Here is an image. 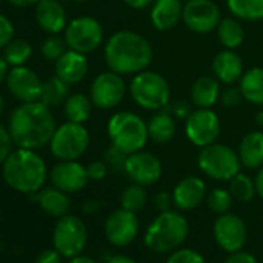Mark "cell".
Returning a JSON list of instances; mask_svg holds the SVG:
<instances>
[{"label": "cell", "instance_id": "obj_19", "mask_svg": "<svg viewBox=\"0 0 263 263\" xmlns=\"http://www.w3.org/2000/svg\"><path fill=\"white\" fill-rule=\"evenodd\" d=\"M206 184L201 178L189 175L178 181V184L174 187L172 198L174 204L180 211H192L201 204V201L206 198Z\"/></svg>", "mask_w": 263, "mask_h": 263}, {"label": "cell", "instance_id": "obj_9", "mask_svg": "<svg viewBox=\"0 0 263 263\" xmlns=\"http://www.w3.org/2000/svg\"><path fill=\"white\" fill-rule=\"evenodd\" d=\"M88 240V231L85 223L76 215H64L58 220L53 229V246L62 257L79 255Z\"/></svg>", "mask_w": 263, "mask_h": 263}, {"label": "cell", "instance_id": "obj_17", "mask_svg": "<svg viewBox=\"0 0 263 263\" xmlns=\"http://www.w3.org/2000/svg\"><path fill=\"white\" fill-rule=\"evenodd\" d=\"M125 174L134 183L146 187L155 184L161 178L163 166L154 154L140 151L127 157Z\"/></svg>", "mask_w": 263, "mask_h": 263}, {"label": "cell", "instance_id": "obj_36", "mask_svg": "<svg viewBox=\"0 0 263 263\" xmlns=\"http://www.w3.org/2000/svg\"><path fill=\"white\" fill-rule=\"evenodd\" d=\"M232 200H234V197L231 195V192L226 189H221V187H215L206 195V203H208L209 211L220 214V215L226 214L231 209Z\"/></svg>", "mask_w": 263, "mask_h": 263}, {"label": "cell", "instance_id": "obj_18", "mask_svg": "<svg viewBox=\"0 0 263 263\" xmlns=\"http://www.w3.org/2000/svg\"><path fill=\"white\" fill-rule=\"evenodd\" d=\"M51 184L67 194H74L82 191L88 183L87 167H84L78 160L59 161L53 166L50 172Z\"/></svg>", "mask_w": 263, "mask_h": 263}, {"label": "cell", "instance_id": "obj_8", "mask_svg": "<svg viewBox=\"0 0 263 263\" xmlns=\"http://www.w3.org/2000/svg\"><path fill=\"white\" fill-rule=\"evenodd\" d=\"M197 163L204 175L217 181H229L241 167L238 154L229 146L217 143L203 147L198 154Z\"/></svg>", "mask_w": 263, "mask_h": 263}, {"label": "cell", "instance_id": "obj_12", "mask_svg": "<svg viewBox=\"0 0 263 263\" xmlns=\"http://www.w3.org/2000/svg\"><path fill=\"white\" fill-rule=\"evenodd\" d=\"M127 91L125 81L121 74L115 71L99 73L90 87V99L95 107L102 110H110L121 104Z\"/></svg>", "mask_w": 263, "mask_h": 263}, {"label": "cell", "instance_id": "obj_35", "mask_svg": "<svg viewBox=\"0 0 263 263\" xmlns=\"http://www.w3.org/2000/svg\"><path fill=\"white\" fill-rule=\"evenodd\" d=\"M229 192L231 195L241 201V203H248L254 198L255 192V183L254 180H251L248 175L245 174H237L229 180Z\"/></svg>", "mask_w": 263, "mask_h": 263}, {"label": "cell", "instance_id": "obj_24", "mask_svg": "<svg viewBox=\"0 0 263 263\" xmlns=\"http://www.w3.org/2000/svg\"><path fill=\"white\" fill-rule=\"evenodd\" d=\"M30 198L41 206V209L50 215V217H56V218H61L64 215L68 214L70 211V206H71V200L68 197L67 192L58 189V187H42L41 191L37 192H33L30 194Z\"/></svg>", "mask_w": 263, "mask_h": 263}, {"label": "cell", "instance_id": "obj_42", "mask_svg": "<svg viewBox=\"0 0 263 263\" xmlns=\"http://www.w3.org/2000/svg\"><path fill=\"white\" fill-rule=\"evenodd\" d=\"M14 34H16L14 24L5 14L0 13V51L14 39Z\"/></svg>", "mask_w": 263, "mask_h": 263}, {"label": "cell", "instance_id": "obj_7", "mask_svg": "<svg viewBox=\"0 0 263 263\" xmlns=\"http://www.w3.org/2000/svg\"><path fill=\"white\" fill-rule=\"evenodd\" d=\"M88 144L90 134L85 125L67 121L56 127L48 147L58 161H73L79 160L87 152Z\"/></svg>", "mask_w": 263, "mask_h": 263}, {"label": "cell", "instance_id": "obj_14", "mask_svg": "<svg viewBox=\"0 0 263 263\" xmlns=\"http://www.w3.org/2000/svg\"><path fill=\"white\" fill-rule=\"evenodd\" d=\"M140 221L135 212H130L124 208L113 211L104 224V232L113 246H128L138 235Z\"/></svg>", "mask_w": 263, "mask_h": 263}, {"label": "cell", "instance_id": "obj_1", "mask_svg": "<svg viewBox=\"0 0 263 263\" xmlns=\"http://www.w3.org/2000/svg\"><path fill=\"white\" fill-rule=\"evenodd\" d=\"M56 127L51 108L41 101L21 102L13 110L8 121V128L16 147L31 151L48 146Z\"/></svg>", "mask_w": 263, "mask_h": 263}, {"label": "cell", "instance_id": "obj_16", "mask_svg": "<svg viewBox=\"0 0 263 263\" xmlns=\"http://www.w3.org/2000/svg\"><path fill=\"white\" fill-rule=\"evenodd\" d=\"M215 243L226 252L240 251L248 238V229L245 221L235 214H221L214 223Z\"/></svg>", "mask_w": 263, "mask_h": 263}, {"label": "cell", "instance_id": "obj_38", "mask_svg": "<svg viewBox=\"0 0 263 263\" xmlns=\"http://www.w3.org/2000/svg\"><path fill=\"white\" fill-rule=\"evenodd\" d=\"M127 157H128L127 154H124L122 151H119L118 147L110 144V147L104 154V161H105V164L108 166L110 171H113L116 174H121V172H125Z\"/></svg>", "mask_w": 263, "mask_h": 263}, {"label": "cell", "instance_id": "obj_2", "mask_svg": "<svg viewBox=\"0 0 263 263\" xmlns=\"http://www.w3.org/2000/svg\"><path fill=\"white\" fill-rule=\"evenodd\" d=\"M104 59L108 70L127 76L144 71L152 59L154 50L149 41L135 31H118L111 34L104 47Z\"/></svg>", "mask_w": 263, "mask_h": 263}, {"label": "cell", "instance_id": "obj_29", "mask_svg": "<svg viewBox=\"0 0 263 263\" xmlns=\"http://www.w3.org/2000/svg\"><path fill=\"white\" fill-rule=\"evenodd\" d=\"M91 108L93 102L90 96L84 93H73L64 102V113L67 119L78 124H84L85 121H88V118L91 116Z\"/></svg>", "mask_w": 263, "mask_h": 263}, {"label": "cell", "instance_id": "obj_21", "mask_svg": "<svg viewBox=\"0 0 263 263\" xmlns=\"http://www.w3.org/2000/svg\"><path fill=\"white\" fill-rule=\"evenodd\" d=\"M88 73V61L87 54L78 53L74 50H67L56 62H54V74L59 76L68 85L79 84Z\"/></svg>", "mask_w": 263, "mask_h": 263}, {"label": "cell", "instance_id": "obj_27", "mask_svg": "<svg viewBox=\"0 0 263 263\" xmlns=\"http://www.w3.org/2000/svg\"><path fill=\"white\" fill-rule=\"evenodd\" d=\"M147 130H149V140H152L157 144H167L169 141H172L177 132L175 116L171 111L160 110L149 119Z\"/></svg>", "mask_w": 263, "mask_h": 263}, {"label": "cell", "instance_id": "obj_59", "mask_svg": "<svg viewBox=\"0 0 263 263\" xmlns=\"http://www.w3.org/2000/svg\"><path fill=\"white\" fill-rule=\"evenodd\" d=\"M0 4H2V0H0Z\"/></svg>", "mask_w": 263, "mask_h": 263}, {"label": "cell", "instance_id": "obj_4", "mask_svg": "<svg viewBox=\"0 0 263 263\" xmlns=\"http://www.w3.org/2000/svg\"><path fill=\"white\" fill-rule=\"evenodd\" d=\"M189 234V223L177 211L160 212L144 232V245L154 252H172L178 249Z\"/></svg>", "mask_w": 263, "mask_h": 263}, {"label": "cell", "instance_id": "obj_26", "mask_svg": "<svg viewBox=\"0 0 263 263\" xmlns=\"http://www.w3.org/2000/svg\"><path fill=\"white\" fill-rule=\"evenodd\" d=\"M220 81L212 76H200L191 87V101L200 108H211L220 99Z\"/></svg>", "mask_w": 263, "mask_h": 263}, {"label": "cell", "instance_id": "obj_51", "mask_svg": "<svg viewBox=\"0 0 263 263\" xmlns=\"http://www.w3.org/2000/svg\"><path fill=\"white\" fill-rule=\"evenodd\" d=\"M8 73H10V64L5 61L4 54H0V84L7 81Z\"/></svg>", "mask_w": 263, "mask_h": 263}, {"label": "cell", "instance_id": "obj_10", "mask_svg": "<svg viewBox=\"0 0 263 263\" xmlns=\"http://www.w3.org/2000/svg\"><path fill=\"white\" fill-rule=\"evenodd\" d=\"M64 37L70 50L82 54H90L101 47L104 30L99 21H96L95 17L82 16L68 22L64 31Z\"/></svg>", "mask_w": 263, "mask_h": 263}, {"label": "cell", "instance_id": "obj_53", "mask_svg": "<svg viewBox=\"0 0 263 263\" xmlns=\"http://www.w3.org/2000/svg\"><path fill=\"white\" fill-rule=\"evenodd\" d=\"M107 263H137L134 258H130V257H127V255H119V254H116V255H111L108 260H107Z\"/></svg>", "mask_w": 263, "mask_h": 263}, {"label": "cell", "instance_id": "obj_28", "mask_svg": "<svg viewBox=\"0 0 263 263\" xmlns=\"http://www.w3.org/2000/svg\"><path fill=\"white\" fill-rule=\"evenodd\" d=\"M238 85L245 101L255 105H263V67H254L245 71Z\"/></svg>", "mask_w": 263, "mask_h": 263}, {"label": "cell", "instance_id": "obj_15", "mask_svg": "<svg viewBox=\"0 0 263 263\" xmlns=\"http://www.w3.org/2000/svg\"><path fill=\"white\" fill-rule=\"evenodd\" d=\"M5 82L10 93L21 102H34L41 99L44 81L27 65L11 67Z\"/></svg>", "mask_w": 263, "mask_h": 263}, {"label": "cell", "instance_id": "obj_43", "mask_svg": "<svg viewBox=\"0 0 263 263\" xmlns=\"http://www.w3.org/2000/svg\"><path fill=\"white\" fill-rule=\"evenodd\" d=\"M108 172V166L105 164V161H91L88 166H87V174H88V178L93 180V181H101L105 178Z\"/></svg>", "mask_w": 263, "mask_h": 263}, {"label": "cell", "instance_id": "obj_30", "mask_svg": "<svg viewBox=\"0 0 263 263\" xmlns=\"http://www.w3.org/2000/svg\"><path fill=\"white\" fill-rule=\"evenodd\" d=\"M217 37H218V42L224 48L235 50L245 41V30L237 19L224 17L220 21V24L217 27Z\"/></svg>", "mask_w": 263, "mask_h": 263}, {"label": "cell", "instance_id": "obj_52", "mask_svg": "<svg viewBox=\"0 0 263 263\" xmlns=\"http://www.w3.org/2000/svg\"><path fill=\"white\" fill-rule=\"evenodd\" d=\"M254 183H255V192H257V195H258L260 198H263V166L258 169Z\"/></svg>", "mask_w": 263, "mask_h": 263}, {"label": "cell", "instance_id": "obj_37", "mask_svg": "<svg viewBox=\"0 0 263 263\" xmlns=\"http://www.w3.org/2000/svg\"><path fill=\"white\" fill-rule=\"evenodd\" d=\"M67 50L68 45L65 42V37H61L59 34H50L41 45L42 56L50 62H56Z\"/></svg>", "mask_w": 263, "mask_h": 263}, {"label": "cell", "instance_id": "obj_25", "mask_svg": "<svg viewBox=\"0 0 263 263\" xmlns=\"http://www.w3.org/2000/svg\"><path fill=\"white\" fill-rule=\"evenodd\" d=\"M238 158L246 169H260L263 166V132L254 130L246 134L238 146Z\"/></svg>", "mask_w": 263, "mask_h": 263}, {"label": "cell", "instance_id": "obj_33", "mask_svg": "<svg viewBox=\"0 0 263 263\" xmlns=\"http://www.w3.org/2000/svg\"><path fill=\"white\" fill-rule=\"evenodd\" d=\"M2 51H4L2 54H4L5 61L10 64V67L25 65L33 56V47L30 45V42L25 39H21V37H14Z\"/></svg>", "mask_w": 263, "mask_h": 263}, {"label": "cell", "instance_id": "obj_20", "mask_svg": "<svg viewBox=\"0 0 263 263\" xmlns=\"http://www.w3.org/2000/svg\"><path fill=\"white\" fill-rule=\"evenodd\" d=\"M34 17L39 28L48 34H59L65 31L67 13L58 0H42L34 7Z\"/></svg>", "mask_w": 263, "mask_h": 263}, {"label": "cell", "instance_id": "obj_56", "mask_svg": "<svg viewBox=\"0 0 263 263\" xmlns=\"http://www.w3.org/2000/svg\"><path fill=\"white\" fill-rule=\"evenodd\" d=\"M255 122H257L258 125H263V111H258V113L255 115Z\"/></svg>", "mask_w": 263, "mask_h": 263}, {"label": "cell", "instance_id": "obj_34", "mask_svg": "<svg viewBox=\"0 0 263 263\" xmlns=\"http://www.w3.org/2000/svg\"><path fill=\"white\" fill-rule=\"evenodd\" d=\"M147 192L144 189V186L141 184H130L127 186L122 194H121V208L130 211V212H135L138 214L140 211H143L147 204Z\"/></svg>", "mask_w": 263, "mask_h": 263}, {"label": "cell", "instance_id": "obj_57", "mask_svg": "<svg viewBox=\"0 0 263 263\" xmlns=\"http://www.w3.org/2000/svg\"><path fill=\"white\" fill-rule=\"evenodd\" d=\"M73 2H78V4H81V2H85V0H73Z\"/></svg>", "mask_w": 263, "mask_h": 263}, {"label": "cell", "instance_id": "obj_39", "mask_svg": "<svg viewBox=\"0 0 263 263\" xmlns=\"http://www.w3.org/2000/svg\"><path fill=\"white\" fill-rule=\"evenodd\" d=\"M166 263H206L203 255L191 248H180L172 251Z\"/></svg>", "mask_w": 263, "mask_h": 263}, {"label": "cell", "instance_id": "obj_49", "mask_svg": "<svg viewBox=\"0 0 263 263\" xmlns=\"http://www.w3.org/2000/svg\"><path fill=\"white\" fill-rule=\"evenodd\" d=\"M122 2L127 7L134 8V10H144V8H147L149 5L154 4V0H122Z\"/></svg>", "mask_w": 263, "mask_h": 263}, {"label": "cell", "instance_id": "obj_58", "mask_svg": "<svg viewBox=\"0 0 263 263\" xmlns=\"http://www.w3.org/2000/svg\"><path fill=\"white\" fill-rule=\"evenodd\" d=\"M184 2H191V0H184Z\"/></svg>", "mask_w": 263, "mask_h": 263}, {"label": "cell", "instance_id": "obj_22", "mask_svg": "<svg viewBox=\"0 0 263 263\" xmlns=\"http://www.w3.org/2000/svg\"><path fill=\"white\" fill-rule=\"evenodd\" d=\"M212 71L221 84L234 85L235 82H240L243 76V61L234 50L224 48L215 54L212 61Z\"/></svg>", "mask_w": 263, "mask_h": 263}, {"label": "cell", "instance_id": "obj_48", "mask_svg": "<svg viewBox=\"0 0 263 263\" xmlns=\"http://www.w3.org/2000/svg\"><path fill=\"white\" fill-rule=\"evenodd\" d=\"M102 209V201H98V200H88L82 204V212L84 214H96Z\"/></svg>", "mask_w": 263, "mask_h": 263}, {"label": "cell", "instance_id": "obj_46", "mask_svg": "<svg viewBox=\"0 0 263 263\" xmlns=\"http://www.w3.org/2000/svg\"><path fill=\"white\" fill-rule=\"evenodd\" d=\"M175 118H178V119H187V116L192 113V110H191V105L184 101V99H178V101H175V104L171 107V110H169Z\"/></svg>", "mask_w": 263, "mask_h": 263}, {"label": "cell", "instance_id": "obj_40", "mask_svg": "<svg viewBox=\"0 0 263 263\" xmlns=\"http://www.w3.org/2000/svg\"><path fill=\"white\" fill-rule=\"evenodd\" d=\"M223 107H228V108H234V107H238L245 98H243V93H241V88L240 85L235 87V85H228L224 90H221L220 93V99Z\"/></svg>", "mask_w": 263, "mask_h": 263}, {"label": "cell", "instance_id": "obj_32", "mask_svg": "<svg viewBox=\"0 0 263 263\" xmlns=\"http://www.w3.org/2000/svg\"><path fill=\"white\" fill-rule=\"evenodd\" d=\"M226 5L237 19L248 22L263 19V0H226Z\"/></svg>", "mask_w": 263, "mask_h": 263}, {"label": "cell", "instance_id": "obj_11", "mask_svg": "<svg viewBox=\"0 0 263 263\" xmlns=\"http://www.w3.org/2000/svg\"><path fill=\"white\" fill-rule=\"evenodd\" d=\"M184 134L194 146L203 149L217 141L220 135V118L211 108L197 107L186 119Z\"/></svg>", "mask_w": 263, "mask_h": 263}, {"label": "cell", "instance_id": "obj_5", "mask_svg": "<svg viewBox=\"0 0 263 263\" xmlns=\"http://www.w3.org/2000/svg\"><path fill=\"white\" fill-rule=\"evenodd\" d=\"M110 144L127 155L140 152L149 141L147 122L134 111H118L107 122Z\"/></svg>", "mask_w": 263, "mask_h": 263}, {"label": "cell", "instance_id": "obj_23", "mask_svg": "<svg viewBox=\"0 0 263 263\" xmlns=\"http://www.w3.org/2000/svg\"><path fill=\"white\" fill-rule=\"evenodd\" d=\"M181 0H154L151 10V22L158 31H169L183 21Z\"/></svg>", "mask_w": 263, "mask_h": 263}, {"label": "cell", "instance_id": "obj_54", "mask_svg": "<svg viewBox=\"0 0 263 263\" xmlns=\"http://www.w3.org/2000/svg\"><path fill=\"white\" fill-rule=\"evenodd\" d=\"M68 263H98V261H96L95 258L88 257V255H82V254H79V255L71 257Z\"/></svg>", "mask_w": 263, "mask_h": 263}, {"label": "cell", "instance_id": "obj_6", "mask_svg": "<svg viewBox=\"0 0 263 263\" xmlns=\"http://www.w3.org/2000/svg\"><path fill=\"white\" fill-rule=\"evenodd\" d=\"M134 102L149 111L163 110L171 101V87L166 78L157 71H140L134 76L128 85Z\"/></svg>", "mask_w": 263, "mask_h": 263}, {"label": "cell", "instance_id": "obj_13", "mask_svg": "<svg viewBox=\"0 0 263 263\" xmlns=\"http://www.w3.org/2000/svg\"><path fill=\"white\" fill-rule=\"evenodd\" d=\"M221 21L220 8L212 0H191L184 4L183 22L184 25L198 34H206L217 30Z\"/></svg>", "mask_w": 263, "mask_h": 263}, {"label": "cell", "instance_id": "obj_44", "mask_svg": "<svg viewBox=\"0 0 263 263\" xmlns=\"http://www.w3.org/2000/svg\"><path fill=\"white\" fill-rule=\"evenodd\" d=\"M154 204L155 208L160 211V212H164V211H171L172 204H174V198L169 192L166 191H161L158 192L155 197H154Z\"/></svg>", "mask_w": 263, "mask_h": 263}, {"label": "cell", "instance_id": "obj_31", "mask_svg": "<svg viewBox=\"0 0 263 263\" xmlns=\"http://www.w3.org/2000/svg\"><path fill=\"white\" fill-rule=\"evenodd\" d=\"M68 96H70V85L54 74L44 82V88L39 101L51 108L64 104Z\"/></svg>", "mask_w": 263, "mask_h": 263}, {"label": "cell", "instance_id": "obj_41", "mask_svg": "<svg viewBox=\"0 0 263 263\" xmlns=\"http://www.w3.org/2000/svg\"><path fill=\"white\" fill-rule=\"evenodd\" d=\"M14 149L16 144L10 134V128L4 124H0V166L5 163V160L13 154Z\"/></svg>", "mask_w": 263, "mask_h": 263}, {"label": "cell", "instance_id": "obj_45", "mask_svg": "<svg viewBox=\"0 0 263 263\" xmlns=\"http://www.w3.org/2000/svg\"><path fill=\"white\" fill-rule=\"evenodd\" d=\"M34 263H62V254L54 248L53 249H45L36 257Z\"/></svg>", "mask_w": 263, "mask_h": 263}, {"label": "cell", "instance_id": "obj_50", "mask_svg": "<svg viewBox=\"0 0 263 263\" xmlns=\"http://www.w3.org/2000/svg\"><path fill=\"white\" fill-rule=\"evenodd\" d=\"M7 2L16 8H27V7H36L42 0H7Z\"/></svg>", "mask_w": 263, "mask_h": 263}, {"label": "cell", "instance_id": "obj_3", "mask_svg": "<svg viewBox=\"0 0 263 263\" xmlns=\"http://www.w3.org/2000/svg\"><path fill=\"white\" fill-rule=\"evenodd\" d=\"M2 177L8 187L30 195L44 187L48 169L36 151L16 147L2 164Z\"/></svg>", "mask_w": 263, "mask_h": 263}, {"label": "cell", "instance_id": "obj_47", "mask_svg": "<svg viewBox=\"0 0 263 263\" xmlns=\"http://www.w3.org/2000/svg\"><path fill=\"white\" fill-rule=\"evenodd\" d=\"M223 263H257V258L249 252H231Z\"/></svg>", "mask_w": 263, "mask_h": 263}, {"label": "cell", "instance_id": "obj_55", "mask_svg": "<svg viewBox=\"0 0 263 263\" xmlns=\"http://www.w3.org/2000/svg\"><path fill=\"white\" fill-rule=\"evenodd\" d=\"M4 111H5V99H4L2 95H0V118H2Z\"/></svg>", "mask_w": 263, "mask_h": 263}]
</instances>
